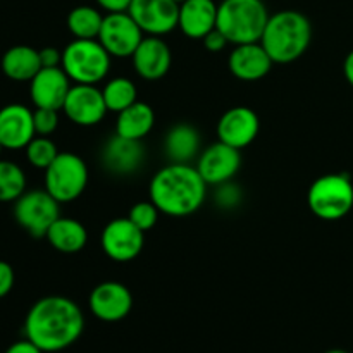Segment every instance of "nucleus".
<instances>
[{"instance_id":"2f4dec72","label":"nucleus","mask_w":353,"mask_h":353,"mask_svg":"<svg viewBox=\"0 0 353 353\" xmlns=\"http://www.w3.org/2000/svg\"><path fill=\"white\" fill-rule=\"evenodd\" d=\"M59 110L55 109H43V107H37L33 110V123H34V133L38 137H50L59 126Z\"/></svg>"},{"instance_id":"e433bc0d","label":"nucleus","mask_w":353,"mask_h":353,"mask_svg":"<svg viewBox=\"0 0 353 353\" xmlns=\"http://www.w3.org/2000/svg\"><path fill=\"white\" fill-rule=\"evenodd\" d=\"M6 353H45V352H41L33 341L24 338V340L16 341V343L10 345V347L6 350Z\"/></svg>"},{"instance_id":"58836bf2","label":"nucleus","mask_w":353,"mask_h":353,"mask_svg":"<svg viewBox=\"0 0 353 353\" xmlns=\"http://www.w3.org/2000/svg\"><path fill=\"white\" fill-rule=\"evenodd\" d=\"M326 353H348V352L340 350V348H334V350H330V352H326Z\"/></svg>"},{"instance_id":"c9c22d12","label":"nucleus","mask_w":353,"mask_h":353,"mask_svg":"<svg viewBox=\"0 0 353 353\" xmlns=\"http://www.w3.org/2000/svg\"><path fill=\"white\" fill-rule=\"evenodd\" d=\"M131 2L133 0H97V3L107 12H128Z\"/></svg>"},{"instance_id":"f704fd0d","label":"nucleus","mask_w":353,"mask_h":353,"mask_svg":"<svg viewBox=\"0 0 353 353\" xmlns=\"http://www.w3.org/2000/svg\"><path fill=\"white\" fill-rule=\"evenodd\" d=\"M40 52L41 68H62V52L55 47H45Z\"/></svg>"},{"instance_id":"c756f323","label":"nucleus","mask_w":353,"mask_h":353,"mask_svg":"<svg viewBox=\"0 0 353 353\" xmlns=\"http://www.w3.org/2000/svg\"><path fill=\"white\" fill-rule=\"evenodd\" d=\"M159 212L161 210L157 209V205L152 200L150 202H138L131 207L128 219L137 224L141 231H150L157 224Z\"/></svg>"},{"instance_id":"c85d7f7f","label":"nucleus","mask_w":353,"mask_h":353,"mask_svg":"<svg viewBox=\"0 0 353 353\" xmlns=\"http://www.w3.org/2000/svg\"><path fill=\"white\" fill-rule=\"evenodd\" d=\"M24 150H26L28 162H30L33 168L43 169V171L59 155L57 145H55L48 137H38V134L26 145Z\"/></svg>"},{"instance_id":"39448f33","label":"nucleus","mask_w":353,"mask_h":353,"mask_svg":"<svg viewBox=\"0 0 353 353\" xmlns=\"http://www.w3.org/2000/svg\"><path fill=\"white\" fill-rule=\"evenodd\" d=\"M62 69L76 85H97L110 69V54L99 40H72L62 50Z\"/></svg>"},{"instance_id":"aec40b11","label":"nucleus","mask_w":353,"mask_h":353,"mask_svg":"<svg viewBox=\"0 0 353 353\" xmlns=\"http://www.w3.org/2000/svg\"><path fill=\"white\" fill-rule=\"evenodd\" d=\"M228 65L233 76L241 81H259L269 74L274 62L261 41H255V43L234 45V50L228 59Z\"/></svg>"},{"instance_id":"9d476101","label":"nucleus","mask_w":353,"mask_h":353,"mask_svg":"<svg viewBox=\"0 0 353 353\" xmlns=\"http://www.w3.org/2000/svg\"><path fill=\"white\" fill-rule=\"evenodd\" d=\"M100 245L103 254L114 262H131L143 250L145 231H141L128 217H119L103 228Z\"/></svg>"},{"instance_id":"ddd939ff","label":"nucleus","mask_w":353,"mask_h":353,"mask_svg":"<svg viewBox=\"0 0 353 353\" xmlns=\"http://www.w3.org/2000/svg\"><path fill=\"white\" fill-rule=\"evenodd\" d=\"M240 150L223 143V141H217L199 155V162H196L195 168L207 185L217 186L233 181L236 172L240 171Z\"/></svg>"},{"instance_id":"f3484780","label":"nucleus","mask_w":353,"mask_h":353,"mask_svg":"<svg viewBox=\"0 0 353 353\" xmlns=\"http://www.w3.org/2000/svg\"><path fill=\"white\" fill-rule=\"evenodd\" d=\"M62 68H41L30 81V97L34 107L61 110L71 85Z\"/></svg>"},{"instance_id":"2eb2a0df","label":"nucleus","mask_w":353,"mask_h":353,"mask_svg":"<svg viewBox=\"0 0 353 353\" xmlns=\"http://www.w3.org/2000/svg\"><path fill=\"white\" fill-rule=\"evenodd\" d=\"M259 130H261L259 116L255 114V110L245 105L231 107L221 116L219 123H217L219 141L238 148V150L248 147L257 138Z\"/></svg>"},{"instance_id":"7ed1b4c3","label":"nucleus","mask_w":353,"mask_h":353,"mask_svg":"<svg viewBox=\"0 0 353 353\" xmlns=\"http://www.w3.org/2000/svg\"><path fill=\"white\" fill-rule=\"evenodd\" d=\"M312 41V24L299 10H281L269 16L261 43L274 64H288L302 57Z\"/></svg>"},{"instance_id":"5701e85b","label":"nucleus","mask_w":353,"mask_h":353,"mask_svg":"<svg viewBox=\"0 0 353 353\" xmlns=\"http://www.w3.org/2000/svg\"><path fill=\"white\" fill-rule=\"evenodd\" d=\"M0 65L3 74L12 81H31L41 69L40 52L28 45H16L2 55Z\"/></svg>"},{"instance_id":"b1692460","label":"nucleus","mask_w":353,"mask_h":353,"mask_svg":"<svg viewBox=\"0 0 353 353\" xmlns=\"http://www.w3.org/2000/svg\"><path fill=\"white\" fill-rule=\"evenodd\" d=\"M52 248L62 254H76L86 247L88 231L79 221L71 217H59L45 234Z\"/></svg>"},{"instance_id":"a878e982","label":"nucleus","mask_w":353,"mask_h":353,"mask_svg":"<svg viewBox=\"0 0 353 353\" xmlns=\"http://www.w3.org/2000/svg\"><path fill=\"white\" fill-rule=\"evenodd\" d=\"M103 16L92 6H78L69 12L68 28L72 37L79 40H95L99 38Z\"/></svg>"},{"instance_id":"dca6fc26","label":"nucleus","mask_w":353,"mask_h":353,"mask_svg":"<svg viewBox=\"0 0 353 353\" xmlns=\"http://www.w3.org/2000/svg\"><path fill=\"white\" fill-rule=\"evenodd\" d=\"M34 133L33 110L23 103H9L0 109V143L7 150L26 148Z\"/></svg>"},{"instance_id":"6ab92c4d","label":"nucleus","mask_w":353,"mask_h":353,"mask_svg":"<svg viewBox=\"0 0 353 353\" xmlns=\"http://www.w3.org/2000/svg\"><path fill=\"white\" fill-rule=\"evenodd\" d=\"M145 150L141 140L114 134L102 148V165L117 176L133 174L143 165Z\"/></svg>"},{"instance_id":"4468645a","label":"nucleus","mask_w":353,"mask_h":353,"mask_svg":"<svg viewBox=\"0 0 353 353\" xmlns=\"http://www.w3.org/2000/svg\"><path fill=\"white\" fill-rule=\"evenodd\" d=\"M62 110L78 126H95L105 117L107 105L103 93L95 85H74L69 90Z\"/></svg>"},{"instance_id":"f03ea898","label":"nucleus","mask_w":353,"mask_h":353,"mask_svg":"<svg viewBox=\"0 0 353 353\" xmlns=\"http://www.w3.org/2000/svg\"><path fill=\"white\" fill-rule=\"evenodd\" d=\"M205 196L207 183L190 164L171 162L155 172L150 181V200L165 216H190L203 205Z\"/></svg>"},{"instance_id":"72a5a7b5","label":"nucleus","mask_w":353,"mask_h":353,"mask_svg":"<svg viewBox=\"0 0 353 353\" xmlns=\"http://www.w3.org/2000/svg\"><path fill=\"white\" fill-rule=\"evenodd\" d=\"M202 41H203V47H205L209 52H212V54L221 52L228 43H230V41H228V38L224 37V34L221 33L217 28L216 30L210 31L209 34H205V37L202 38Z\"/></svg>"},{"instance_id":"473e14b6","label":"nucleus","mask_w":353,"mask_h":353,"mask_svg":"<svg viewBox=\"0 0 353 353\" xmlns=\"http://www.w3.org/2000/svg\"><path fill=\"white\" fill-rule=\"evenodd\" d=\"M14 281H16V276H14L12 265L7 264L6 261H0V299L12 292Z\"/></svg>"},{"instance_id":"f257e3e1","label":"nucleus","mask_w":353,"mask_h":353,"mask_svg":"<svg viewBox=\"0 0 353 353\" xmlns=\"http://www.w3.org/2000/svg\"><path fill=\"white\" fill-rule=\"evenodd\" d=\"M85 317L78 303L68 296H43L24 319V336L41 352H62L79 340Z\"/></svg>"},{"instance_id":"ea45409f","label":"nucleus","mask_w":353,"mask_h":353,"mask_svg":"<svg viewBox=\"0 0 353 353\" xmlns=\"http://www.w3.org/2000/svg\"><path fill=\"white\" fill-rule=\"evenodd\" d=\"M174 2H178V3H183V2H186V0H174Z\"/></svg>"},{"instance_id":"a211bd4d","label":"nucleus","mask_w":353,"mask_h":353,"mask_svg":"<svg viewBox=\"0 0 353 353\" xmlns=\"http://www.w3.org/2000/svg\"><path fill=\"white\" fill-rule=\"evenodd\" d=\"M131 59H133L134 71L147 81H157L164 78L172 64L171 48L161 37L143 38Z\"/></svg>"},{"instance_id":"9b49d317","label":"nucleus","mask_w":353,"mask_h":353,"mask_svg":"<svg viewBox=\"0 0 353 353\" xmlns=\"http://www.w3.org/2000/svg\"><path fill=\"white\" fill-rule=\"evenodd\" d=\"M128 12L150 37H162L178 28L179 3L174 0H133Z\"/></svg>"},{"instance_id":"412c9836","label":"nucleus","mask_w":353,"mask_h":353,"mask_svg":"<svg viewBox=\"0 0 353 353\" xmlns=\"http://www.w3.org/2000/svg\"><path fill=\"white\" fill-rule=\"evenodd\" d=\"M217 7L219 6L214 0H186L179 3V30L188 38L202 40L216 30Z\"/></svg>"},{"instance_id":"6e6552de","label":"nucleus","mask_w":353,"mask_h":353,"mask_svg":"<svg viewBox=\"0 0 353 353\" xmlns=\"http://www.w3.org/2000/svg\"><path fill=\"white\" fill-rule=\"evenodd\" d=\"M59 217H61V207L47 190L24 192L14 202V219L33 238H45L48 228Z\"/></svg>"},{"instance_id":"7c9ffc66","label":"nucleus","mask_w":353,"mask_h":353,"mask_svg":"<svg viewBox=\"0 0 353 353\" xmlns=\"http://www.w3.org/2000/svg\"><path fill=\"white\" fill-rule=\"evenodd\" d=\"M241 200H243V192L233 181L217 185L216 193H214V202L217 203V207H221L224 210L236 209L241 203Z\"/></svg>"},{"instance_id":"4be33fe9","label":"nucleus","mask_w":353,"mask_h":353,"mask_svg":"<svg viewBox=\"0 0 353 353\" xmlns=\"http://www.w3.org/2000/svg\"><path fill=\"white\" fill-rule=\"evenodd\" d=\"M200 145H202V138H200L199 130L192 124L181 123L168 131L164 150L171 162L190 164L200 154Z\"/></svg>"},{"instance_id":"393cba45","label":"nucleus","mask_w":353,"mask_h":353,"mask_svg":"<svg viewBox=\"0 0 353 353\" xmlns=\"http://www.w3.org/2000/svg\"><path fill=\"white\" fill-rule=\"evenodd\" d=\"M155 124V112L148 103L137 102L117 114L116 134L130 140H143Z\"/></svg>"},{"instance_id":"423d86ee","label":"nucleus","mask_w":353,"mask_h":353,"mask_svg":"<svg viewBox=\"0 0 353 353\" xmlns=\"http://www.w3.org/2000/svg\"><path fill=\"white\" fill-rule=\"evenodd\" d=\"M307 203L316 217L340 221L353 209V183L348 174H324L310 185Z\"/></svg>"},{"instance_id":"bb28decb","label":"nucleus","mask_w":353,"mask_h":353,"mask_svg":"<svg viewBox=\"0 0 353 353\" xmlns=\"http://www.w3.org/2000/svg\"><path fill=\"white\" fill-rule=\"evenodd\" d=\"M103 100H105L107 110L110 112H123L130 105H133L138 100V90L131 79L128 78H114L110 79L102 90Z\"/></svg>"},{"instance_id":"0eeeda50","label":"nucleus","mask_w":353,"mask_h":353,"mask_svg":"<svg viewBox=\"0 0 353 353\" xmlns=\"http://www.w3.org/2000/svg\"><path fill=\"white\" fill-rule=\"evenodd\" d=\"M88 185V168L79 155L59 152L55 161L45 169V190L59 203H68L81 196Z\"/></svg>"},{"instance_id":"f8f14e48","label":"nucleus","mask_w":353,"mask_h":353,"mask_svg":"<svg viewBox=\"0 0 353 353\" xmlns=\"http://www.w3.org/2000/svg\"><path fill=\"white\" fill-rule=\"evenodd\" d=\"M88 307L97 319L103 323H117L128 317L133 309V295L123 283H100L90 293Z\"/></svg>"},{"instance_id":"cd10ccee","label":"nucleus","mask_w":353,"mask_h":353,"mask_svg":"<svg viewBox=\"0 0 353 353\" xmlns=\"http://www.w3.org/2000/svg\"><path fill=\"white\" fill-rule=\"evenodd\" d=\"M26 192V176L17 164L0 161V202H16Z\"/></svg>"},{"instance_id":"1a4fd4ad","label":"nucleus","mask_w":353,"mask_h":353,"mask_svg":"<svg viewBox=\"0 0 353 353\" xmlns=\"http://www.w3.org/2000/svg\"><path fill=\"white\" fill-rule=\"evenodd\" d=\"M143 38V31L130 12H109L99 33V41L110 57H131Z\"/></svg>"},{"instance_id":"20e7f679","label":"nucleus","mask_w":353,"mask_h":353,"mask_svg":"<svg viewBox=\"0 0 353 353\" xmlns=\"http://www.w3.org/2000/svg\"><path fill=\"white\" fill-rule=\"evenodd\" d=\"M268 21L262 0H223L217 7L216 28L233 45L261 41Z\"/></svg>"},{"instance_id":"4c0bfd02","label":"nucleus","mask_w":353,"mask_h":353,"mask_svg":"<svg viewBox=\"0 0 353 353\" xmlns=\"http://www.w3.org/2000/svg\"><path fill=\"white\" fill-rule=\"evenodd\" d=\"M343 72H345V78H347V81L353 86V50L347 55V59H345Z\"/></svg>"},{"instance_id":"a19ab883","label":"nucleus","mask_w":353,"mask_h":353,"mask_svg":"<svg viewBox=\"0 0 353 353\" xmlns=\"http://www.w3.org/2000/svg\"><path fill=\"white\" fill-rule=\"evenodd\" d=\"M2 150H3V145L0 143V154H2Z\"/></svg>"}]
</instances>
